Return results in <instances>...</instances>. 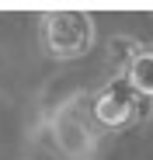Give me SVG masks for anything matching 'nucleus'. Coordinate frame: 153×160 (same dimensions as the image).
Listing matches in <instances>:
<instances>
[{
	"mask_svg": "<svg viewBox=\"0 0 153 160\" xmlns=\"http://www.w3.org/2000/svg\"><path fill=\"white\" fill-rule=\"evenodd\" d=\"M94 18L80 11H56L42 21V45L52 59H80L94 49Z\"/></svg>",
	"mask_w": 153,
	"mask_h": 160,
	"instance_id": "1",
	"label": "nucleus"
},
{
	"mask_svg": "<svg viewBox=\"0 0 153 160\" xmlns=\"http://www.w3.org/2000/svg\"><path fill=\"white\" fill-rule=\"evenodd\" d=\"M139 104L143 98L125 84V77H111L94 94V122L105 129H125L139 118Z\"/></svg>",
	"mask_w": 153,
	"mask_h": 160,
	"instance_id": "2",
	"label": "nucleus"
},
{
	"mask_svg": "<svg viewBox=\"0 0 153 160\" xmlns=\"http://www.w3.org/2000/svg\"><path fill=\"white\" fill-rule=\"evenodd\" d=\"M150 108H153V101H150Z\"/></svg>",
	"mask_w": 153,
	"mask_h": 160,
	"instance_id": "4",
	"label": "nucleus"
},
{
	"mask_svg": "<svg viewBox=\"0 0 153 160\" xmlns=\"http://www.w3.org/2000/svg\"><path fill=\"white\" fill-rule=\"evenodd\" d=\"M125 84L139 98L153 101V45H139L132 52V59L125 63Z\"/></svg>",
	"mask_w": 153,
	"mask_h": 160,
	"instance_id": "3",
	"label": "nucleus"
}]
</instances>
